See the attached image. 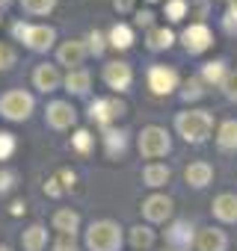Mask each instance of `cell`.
<instances>
[{
    "label": "cell",
    "instance_id": "obj_1",
    "mask_svg": "<svg viewBox=\"0 0 237 251\" xmlns=\"http://www.w3.org/2000/svg\"><path fill=\"white\" fill-rule=\"evenodd\" d=\"M175 130L181 133L184 142L202 145L213 133V115L207 109H184V112L175 115Z\"/></svg>",
    "mask_w": 237,
    "mask_h": 251
},
{
    "label": "cell",
    "instance_id": "obj_2",
    "mask_svg": "<svg viewBox=\"0 0 237 251\" xmlns=\"http://www.w3.org/2000/svg\"><path fill=\"white\" fill-rule=\"evenodd\" d=\"M86 248L89 251H118L122 248V227L110 219H98L86 227Z\"/></svg>",
    "mask_w": 237,
    "mask_h": 251
},
{
    "label": "cell",
    "instance_id": "obj_3",
    "mask_svg": "<svg viewBox=\"0 0 237 251\" xmlns=\"http://www.w3.org/2000/svg\"><path fill=\"white\" fill-rule=\"evenodd\" d=\"M33 106H36V100L24 89H9V92L0 95V115L6 121H27Z\"/></svg>",
    "mask_w": 237,
    "mask_h": 251
},
{
    "label": "cell",
    "instance_id": "obj_4",
    "mask_svg": "<svg viewBox=\"0 0 237 251\" xmlns=\"http://www.w3.org/2000/svg\"><path fill=\"white\" fill-rule=\"evenodd\" d=\"M137 148L146 160H160L172 151V139L163 127H157V124H148V127H143L140 139H137Z\"/></svg>",
    "mask_w": 237,
    "mask_h": 251
},
{
    "label": "cell",
    "instance_id": "obj_5",
    "mask_svg": "<svg viewBox=\"0 0 237 251\" xmlns=\"http://www.w3.org/2000/svg\"><path fill=\"white\" fill-rule=\"evenodd\" d=\"M118 115H125V103L118 100V98H95L89 103V118L104 124V127H113V121Z\"/></svg>",
    "mask_w": 237,
    "mask_h": 251
},
{
    "label": "cell",
    "instance_id": "obj_6",
    "mask_svg": "<svg viewBox=\"0 0 237 251\" xmlns=\"http://www.w3.org/2000/svg\"><path fill=\"white\" fill-rule=\"evenodd\" d=\"M104 83L113 89V92H128L131 83H134V71L128 62L116 59V62H107L104 65Z\"/></svg>",
    "mask_w": 237,
    "mask_h": 251
},
{
    "label": "cell",
    "instance_id": "obj_7",
    "mask_svg": "<svg viewBox=\"0 0 237 251\" xmlns=\"http://www.w3.org/2000/svg\"><path fill=\"white\" fill-rule=\"evenodd\" d=\"M45 121H48V127L54 130H68L71 124L77 121V112L68 100H51L48 103V112H45Z\"/></svg>",
    "mask_w": 237,
    "mask_h": 251
},
{
    "label": "cell",
    "instance_id": "obj_8",
    "mask_svg": "<svg viewBox=\"0 0 237 251\" xmlns=\"http://www.w3.org/2000/svg\"><path fill=\"white\" fill-rule=\"evenodd\" d=\"M181 42H184V48H187L190 53H205V50L213 45V33H210L202 21H196V24H190V27L181 33Z\"/></svg>",
    "mask_w": 237,
    "mask_h": 251
},
{
    "label": "cell",
    "instance_id": "obj_9",
    "mask_svg": "<svg viewBox=\"0 0 237 251\" xmlns=\"http://www.w3.org/2000/svg\"><path fill=\"white\" fill-rule=\"evenodd\" d=\"M148 89L154 95H172L178 89V74L169 65H151L148 71Z\"/></svg>",
    "mask_w": 237,
    "mask_h": 251
},
{
    "label": "cell",
    "instance_id": "obj_10",
    "mask_svg": "<svg viewBox=\"0 0 237 251\" xmlns=\"http://www.w3.org/2000/svg\"><path fill=\"white\" fill-rule=\"evenodd\" d=\"M54 42H57V30H54V27H48V24H30V27H27L24 45H27L30 50L45 53V50L54 48Z\"/></svg>",
    "mask_w": 237,
    "mask_h": 251
},
{
    "label": "cell",
    "instance_id": "obj_11",
    "mask_svg": "<svg viewBox=\"0 0 237 251\" xmlns=\"http://www.w3.org/2000/svg\"><path fill=\"white\" fill-rule=\"evenodd\" d=\"M86 45L80 42V39H68V42H62L59 48H57V62L59 65H68L71 71L74 68H80L83 65V59H86Z\"/></svg>",
    "mask_w": 237,
    "mask_h": 251
},
{
    "label": "cell",
    "instance_id": "obj_12",
    "mask_svg": "<svg viewBox=\"0 0 237 251\" xmlns=\"http://www.w3.org/2000/svg\"><path fill=\"white\" fill-rule=\"evenodd\" d=\"M143 216L148 219V222H166L169 216H172V198L169 195H148L146 201H143Z\"/></svg>",
    "mask_w": 237,
    "mask_h": 251
},
{
    "label": "cell",
    "instance_id": "obj_13",
    "mask_svg": "<svg viewBox=\"0 0 237 251\" xmlns=\"http://www.w3.org/2000/svg\"><path fill=\"white\" fill-rule=\"evenodd\" d=\"M33 83H36V89L39 92H57L59 86H62V74H59V68L57 65H51V62H42V65H36V71H33Z\"/></svg>",
    "mask_w": 237,
    "mask_h": 251
},
{
    "label": "cell",
    "instance_id": "obj_14",
    "mask_svg": "<svg viewBox=\"0 0 237 251\" xmlns=\"http://www.w3.org/2000/svg\"><path fill=\"white\" fill-rule=\"evenodd\" d=\"M196 248L199 251H225L228 248V236L219 227H202L196 233Z\"/></svg>",
    "mask_w": 237,
    "mask_h": 251
},
{
    "label": "cell",
    "instance_id": "obj_15",
    "mask_svg": "<svg viewBox=\"0 0 237 251\" xmlns=\"http://www.w3.org/2000/svg\"><path fill=\"white\" fill-rule=\"evenodd\" d=\"M210 210H213V216H216L219 222L234 225V222H237V195H234V192H222V195H216L213 204H210Z\"/></svg>",
    "mask_w": 237,
    "mask_h": 251
},
{
    "label": "cell",
    "instance_id": "obj_16",
    "mask_svg": "<svg viewBox=\"0 0 237 251\" xmlns=\"http://www.w3.org/2000/svg\"><path fill=\"white\" fill-rule=\"evenodd\" d=\"M184 180H187L190 186H196V189H205V186L213 180V166L205 163V160H196V163H190V166L184 169Z\"/></svg>",
    "mask_w": 237,
    "mask_h": 251
},
{
    "label": "cell",
    "instance_id": "obj_17",
    "mask_svg": "<svg viewBox=\"0 0 237 251\" xmlns=\"http://www.w3.org/2000/svg\"><path fill=\"white\" fill-rule=\"evenodd\" d=\"M51 222H54V230H59L62 236H74V233L80 230V213H77V210H71V207L57 210Z\"/></svg>",
    "mask_w": 237,
    "mask_h": 251
},
{
    "label": "cell",
    "instance_id": "obj_18",
    "mask_svg": "<svg viewBox=\"0 0 237 251\" xmlns=\"http://www.w3.org/2000/svg\"><path fill=\"white\" fill-rule=\"evenodd\" d=\"M166 242L175 248V251H187L193 245V227L190 222H175L169 230H166Z\"/></svg>",
    "mask_w": 237,
    "mask_h": 251
},
{
    "label": "cell",
    "instance_id": "obj_19",
    "mask_svg": "<svg viewBox=\"0 0 237 251\" xmlns=\"http://www.w3.org/2000/svg\"><path fill=\"white\" fill-rule=\"evenodd\" d=\"M62 86H65L71 95H86L89 86H92V74H89L86 68H74V71H68V74L62 77Z\"/></svg>",
    "mask_w": 237,
    "mask_h": 251
},
{
    "label": "cell",
    "instance_id": "obj_20",
    "mask_svg": "<svg viewBox=\"0 0 237 251\" xmlns=\"http://www.w3.org/2000/svg\"><path fill=\"white\" fill-rule=\"evenodd\" d=\"M169 177H172V172H169V166H163V163H148V166L143 169V183L151 186V189L166 186Z\"/></svg>",
    "mask_w": 237,
    "mask_h": 251
},
{
    "label": "cell",
    "instance_id": "obj_21",
    "mask_svg": "<svg viewBox=\"0 0 237 251\" xmlns=\"http://www.w3.org/2000/svg\"><path fill=\"white\" fill-rule=\"evenodd\" d=\"M21 245H24V251H45V245H48V227L45 225H30L21 233Z\"/></svg>",
    "mask_w": 237,
    "mask_h": 251
},
{
    "label": "cell",
    "instance_id": "obj_22",
    "mask_svg": "<svg viewBox=\"0 0 237 251\" xmlns=\"http://www.w3.org/2000/svg\"><path fill=\"white\" fill-rule=\"evenodd\" d=\"M104 148H107V157H122L125 148H128V133L125 130H116V127H107L104 130Z\"/></svg>",
    "mask_w": 237,
    "mask_h": 251
},
{
    "label": "cell",
    "instance_id": "obj_23",
    "mask_svg": "<svg viewBox=\"0 0 237 251\" xmlns=\"http://www.w3.org/2000/svg\"><path fill=\"white\" fill-rule=\"evenodd\" d=\"M216 145L222 151H237V121L228 118L219 124V130H216Z\"/></svg>",
    "mask_w": 237,
    "mask_h": 251
},
{
    "label": "cell",
    "instance_id": "obj_24",
    "mask_svg": "<svg viewBox=\"0 0 237 251\" xmlns=\"http://www.w3.org/2000/svg\"><path fill=\"white\" fill-rule=\"evenodd\" d=\"M107 45L116 48V50H128V48L134 45V30H131L128 24H116V27L110 30V36H107Z\"/></svg>",
    "mask_w": 237,
    "mask_h": 251
},
{
    "label": "cell",
    "instance_id": "obj_25",
    "mask_svg": "<svg viewBox=\"0 0 237 251\" xmlns=\"http://www.w3.org/2000/svg\"><path fill=\"white\" fill-rule=\"evenodd\" d=\"M154 239H157V236H154V230H151L148 225H134V227H131V245H134L137 251H140V248L148 251V248L154 245Z\"/></svg>",
    "mask_w": 237,
    "mask_h": 251
},
{
    "label": "cell",
    "instance_id": "obj_26",
    "mask_svg": "<svg viewBox=\"0 0 237 251\" xmlns=\"http://www.w3.org/2000/svg\"><path fill=\"white\" fill-rule=\"evenodd\" d=\"M172 42H175V36H172V30H166V27H154V30L148 33V48H151V50H169Z\"/></svg>",
    "mask_w": 237,
    "mask_h": 251
},
{
    "label": "cell",
    "instance_id": "obj_27",
    "mask_svg": "<svg viewBox=\"0 0 237 251\" xmlns=\"http://www.w3.org/2000/svg\"><path fill=\"white\" fill-rule=\"evenodd\" d=\"M225 62L222 59H213V62H205L202 68V83H222L225 80Z\"/></svg>",
    "mask_w": 237,
    "mask_h": 251
},
{
    "label": "cell",
    "instance_id": "obj_28",
    "mask_svg": "<svg viewBox=\"0 0 237 251\" xmlns=\"http://www.w3.org/2000/svg\"><path fill=\"white\" fill-rule=\"evenodd\" d=\"M57 6V0H21V9L27 15H48Z\"/></svg>",
    "mask_w": 237,
    "mask_h": 251
},
{
    "label": "cell",
    "instance_id": "obj_29",
    "mask_svg": "<svg viewBox=\"0 0 237 251\" xmlns=\"http://www.w3.org/2000/svg\"><path fill=\"white\" fill-rule=\"evenodd\" d=\"M187 9H190L187 0H166V6H163V12H166L169 21H184L187 18Z\"/></svg>",
    "mask_w": 237,
    "mask_h": 251
},
{
    "label": "cell",
    "instance_id": "obj_30",
    "mask_svg": "<svg viewBox=\"0 0 237 251\" xmlns=\"http://www.w3.org/2000/svg\"><path fill=\"white\" fill-rule=\"evenodd\" d=\"M86 42H89L86 50H89L92 56H101V53L107 50V39H104V33H98V30H92V33L86 36Z\"/></svg>",
    "mask_w": 237,
    "mask_h": 251
},
{
    "label": "cell",
    "instance_id": "obj_31",
    "mask_svg": "<svg viewBox=\"0 0 237 251\" xmlns=\"http://www.w3.org/2000/svg\"><path fill=\"white\" fill-rule=\"evenodd\" d=\"M205 83H202V77H190L187 83H184V92H181V98L184 100H196V98H202L205 95V89H202Z\"/></svg>",
    "mask_w": 237,
    "mask_h": 251
},
{
    "label": "cell",
    "instance_id": "obj_32",
    "mask_svg": "<svg viewBox=\"0 0 237 251\" xmlns=\"http://www.w3.org/2000/svg\"><path fill=\"white\" fill-rule=\"evenodd\" d=\"M15 133H9V130H0V160H9L12 154H15Z\"/></svg>",
    "mask_w": 237,
    "mask_h": 251
},
{
    "label": "cell",
    "instance_id": "obj_33",
    "mask_svg": "<svg viewBox=\"0 0 237 251\" xmlns=\"http://www.w3.org/2000/svg\"><path fill=\"white\" fill-rule=\"evenodd\" d=\"M15 59H18L15 48L6 45V42H0V71H9V68L15 65Z\"/></svg>",
    "mask_w": 237,
    "mask_h": 251
},
{
    "label": "cell",
    "instance_id": "obj_34",
    "mask_svg": "<svg viewBox=\"0 0 237 251\" xmlns=\"http://www.w3.org/2000/svg\"><path fill=\"white\" fill-rule=\"evenodd\" d=\"M71 148L80 151V154H86V151L92 148V133H89V130H77V133L71 136Z\"/></svg>",
    "mask_w": 237,
    "mask_h": 251
},
{
    "label": "cell",
    "instance_id": "obj_35",
    "mask_svg": "<svg viewBox=\"0 0 237 251\" xmlns=\"http://www.w3.org/2000/svg\"><path fill=\"white\" fill-rule=\"evenodd\" d=\"M219 86H222V92H225L228 100H237V71H228L225 80H222Z\"/></svg>",
    "mask_w": 237,
    "mask_h": 251
},
{
    "label": "cell",
    "instance_id": "obj_36",
    "mask_svg": "<svg viewBox=\"0 0 237 251\" xmlns=\"http://www.w3.org/2000/svg\"><path fill=\"white\" fill-rule=\"evenodd\" d=\"M12 186H15V172H9V169H0V195H6Z\"/></svg>",
    "mask_w": 237,
    "mask_h": 251
},
{
    "label": "cell",
    "instance_id": "obj_37",
    "mask_svg": "<svg viewBox=\"0 0 237 251\" xmlns=\"http://www.w3.org/2000/svg\"><path fill=\"white\" fill-rule=\"evenodd\" d=\"M65 192V186L59 183V177H48L45 180V195H51V198H59Z\"/></svg>",
    "mask_w": 237,
    "mask_h": 251
},
{
    "label": "cell",
    "instance_id": "obj_38",
    "mask_svg": "<svg viewBox=\"0 0 237 251\" xmlns=\"http://www.w3.org/2000/svg\"><path fill=\"white\" fill-rule=\"evenodd\" d=\"M54 251H80L77 248V242H74V236H57V242H54Z\"/></svg>",
    "mask_w": 237,
    "mask_h": 251
},
{
    "label": "cell",
    "instance_id": "obj_39",
    "mask_svg": "<svg viewBox=\"0 0 237 251\" xmlns=\"http://www.w3.org/2000/svg\"><path fill=\"white\" fill-rule=\"evenodd\" d=\"M222 27L228 30V33H237V12H225V18H222Z\"/></svg>",
    "mask_w": 237,
    "mask_h": 251
},
{
    "label": "cell",
    "instance_id": "obj_40",
    "mask_svg": "<svg viewBox=\"0 0 237 251\" xmlns=\"http://www.w3.org/2000/svg\"><path fill=\"white\" fill-rule=\"evenodd\" d=\"M151 18H154V15H151L148 9H140V12H137V27H151Z\"/></svg>",
    "mask_w": 237,
    "mask_h": 251
},
{
    "label": "cell",
    "instance_id": "obj_41",
    "mask_svg": "<svg viewBox=\"0 0 237 251\" xmlns=\"http://www.w3.org/2000/svg\"><path fill=\"white\" fill-rule=\"evenodd\" d=\"M74 180H77V175H74L71 169H62V172H59V183H62V186H74Z\"/></svg>",
    "mask_w": 237,
    "mask_h": 251
},
{
    "label": "cell",
    "instance_id": "obj_42",
    "mask_svg": "<svg viewBox=\"0 0 237 251\" xmlns=\"http://www.w3.org/2000/svg\"><path fill=\"white\" fill-rule=\"evenodd\" d=\"M113 9L116 12H131L134 9V0H113Z\"/></svg>",
    "mask_w": 237,
    "mask_h": 251
},
{
    "label": "cell",
    "instance_id": "obj_43",
    "mask_svg": "<svg viewBox=\"0 0 237 251\" xmlns=\"http://www.w3.org/2000/svg\"><path fill=\"white\" fill-rule=\"evenodd\" d=\"M24 210H27V201H12V207H9V213H12V216H21Z\"/></svg>",
    "mask_w": 237,
    "mask_h": 251
},
{
    "label": "cell",
    "instance_id": "obj_44",
    "mask_svg": "<svg viewBox=\"0 0 237 251\" xmlns=\"http://www.w3.org/2000/svg\"><path fill=\"white\" fill-rule=\"evenodd\" d=\"M231 12H237V0H231Z\"/></svg>",
    "mask_w": 237,
    "mask_h": 251
},
{
    "label": "cell",
    "instance_id": "obj_45",
    "mask_svg": "<svg viewBox=\"0 0 237 251\" xmlns=\"http://www.w3.org/2000/svg\"><path fill=\"white\" fill-rule=\"evenodd\" d=\"M3 6H9V0H0V9H3Z\"/></svg>",
    "mask_w": 237,
    "mask_h": 251
},
{
    "label": "cell",
    "instance_id": "obj_46",
    "mask_svg": "<svg viewBox=\"0 0 237 251\" xmlns=\"http://www.w3.org/2000/svg\"><path fill=\"white\" fill-rule=\"evenodd\" d=\"M0 251H9V248H6V245H0Z\"/></svg>",
    "mask_w": 237,
    "mask_h": 251
}]
</instances>
